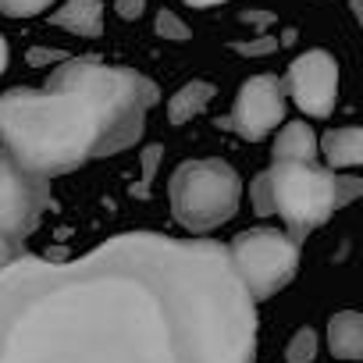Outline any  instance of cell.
<instances>
[{
    "instance_id": "1",
    "label": "cell",
    "mask_w": 363,
    "mask_h": 363,
    "mask_svg": "<svg viewBox=\"0 0 363 363\" xmlns=\"http://www.w3.org/2000/svg\"><path fill=\"white\" fill-rule=\"evenodd\" d=\"M257 303L228 246L118 235L0 271V363H253Z\"/></svg>"
},
{
    "instance_id": "2",
    "label": "cell",
    "mask_w": 363,
    "mask_h": 363,
    "mask_svg": "<svg viewBox=\"0 0 363 363\" xmlns=\"http://www.w3.org/2000/svg\"><path fill=\"white\" fill-rule=\"evenodd\" d=\"M157 100L160 89L132 68L68 57L43 89L0 96V139L26 171L50 182L135 146Z\"/></svg>"
},
{
    "instance_id": "3",
    "label": "cell",
    "mask_w": 363,
    "mask_h": 363,
    "mask_svg": "<svg viewBox=\"0 0 363 363\" xmlns=\"http://www.w3.org/2000/svg\"><path fill=\"white\" fill-rule=\"evenodd\" d=\"M338 171L320 164H274L250 182V203L260 218L281 214L289 235L303 242L338 207Z\"/></svg>"
},
{
    "instance_id": "4",
    "label": "cell",
    "mask_w": 363,
    "mask_h": 363,
    "mask_svg": "<svg viewBox=\"0 0 363 363\" xmlns=\"http://www.w3.org/2000/svg\"><path fill=\"white\" fill-rule=\"evenodd\" d=\"M167 196L178 225H186L189 232H211L235 218L242 200V178L228 160L218 157L186 160L174 167Z\"/></svg>"
},
{
    "instance_id": "5",
    "label": "cell",
    "mask_w": 363,
    "mask_h": 363,
    "mask_svg": "<svg viewBox=\"0 0 363 363\" xmlns=\"http://www.w3.org/2000/svg\"><path fill=\"white\" fill-rule=\"evenodd\" d=\"M228 253L253 303H264L274 292H281L296 278V267H299V242L274 228L242 232L228 246Z\"/></svg>"
},
{
    "instance_id": "6",
    "label": "cell",
    "mask_w": 363,
    "mask_h": 363,
    "mask_svg": "<svg viewBox=\"0 0 363 363\" xmlns=\"http://www.w3.org/2000/svg\"><path fill=\"white\" fill-rule=\"evenodd\" d=\"M50 200V182L26 171L8 150H0V232L11 239H26Z\"/></svg>"
},
{
    "instance_id": "7",
    "label": "cell",
    "mask_w": 363,
    "mask_h": 363,
    "mask_svg": "<svg viewBox=\"0 0 363 363\" xmlns=\"http://www.w3.org/2000/svg\"><path fill=\"white\" fill-rule=\"evenodd\" d=\"M285 96H289L285 79H278V75H253V79L242 82L232 114L225 121L218 118V125L239 132L250 143L253 139H264V135H271L281 125V118H285Z\"/></svg>"
},
{
    "instance_id": "8",
    "label": "cell",
    "mask_w": 363,
    "mask_h": 363,
    "mask_svg": "<svg viewBox=\"0 0 363 363\" xmlns=\"http://www.w3.org/2000/svg\"><path fill=\"white\" fill-rule=\"evenodd\" d=\"M285 89L292 104L310 118H328L338 100V65L328 50H306L289 65Z\"/></svg>"
},
{
    "instance_id": "9",
    "label": "cell",
    "mask_w": 363,
    "mask_h": 363,
    "mask_svg": "<svg viewBox=\"0 0 363 363\" xmlns=\"http://www.w3.org/2000/svg\"><path fill=\"white\" fill-rule=\"evenodd\" d=\"M317 153H320V139L313 135V128L306 121L281 125L271 143L274 164H317Z\"/></svg>"
},
{
    "instance_id": "10",
    "label": "cell",
    "mask_w": 363,
    "mask_h": 363,
    "mask_svg": "<svg viewBox=\"0 0 363 363\" xmlns=\"http://www.w3.org/2000/svg\"><path fill=\"white\" fill-rule=\"evenodd\" d=\"M50 22L72 36L96 40L104 33V4L100 0H65V4L50 15Z\"/></svg>"
},
{
    "instance_id": "11",
    "label": "cell",
    "mask_w": 363,
    "mask_h": 363,
    "mask_svg": "<svg viewBox=\"0 0 363 363\" xmlns=\"http://www.w3.org/2000/svg\"><path fill=\"white\" fill-rule=\"evenodd\" d=\"M328 349L335 359H363V313L342 310L328 320Z\"/></svg>"
},
{
    "instance_id": "12",
    "label": "cell",
    "mask_w": 363,
    "mask_h": 363,
    "mask_svg": "<svg viewBox=\"0 0 363 363\" xmlns=\"http://www.w3.org/2000/svg\"><path fill=\"white\" fill-rule=\"evenodd\" d=\"M320 157L335 167H363V128H331L320 135Z\"/></svg>"
},
{
    "instance_id": "13",
    "label": "cell",
    "mask_w": 363,
    "mask_h": 363,
    "mask_svg": "<svg viewBox=\"0 0 363 363\" xmlns=\"http://www.w3.org/2000/svg\"><path fill=\"white\" fill-rule=\"evenodd\" d=\"M214 86L211 82H203V79H193V82H186L171 100H167V121L171 125H186V121H193L196 114H203L207 107H211V100H214Z\"/></svg>"
},
{
    "instance_id": "14",
    "label": "cell",
    "mask_w": 363,
    "mask_h": 363,
    "mask_svg": "<svg viewBox=\"0 0 363 363\" xmlns=\"http://www.w3.org/2000/svg\"><path fill=\"white\" fill-rule=\"evenodd\" d=\"M317 356V335L310 328H299L292 338H289V349H285V363H313Z\"/></svg>"
},
{
    "instance_id": "15",
    "label": "cell",
    "mask_w": 363,
    "mask_h": 363,
    "mask_svg": "<svg viewBox=\"0 0 363 363\" xmlns=\"http://www.w3.org/2000/svg\"><path fill=\"white\" fill-rule=\"evenodd\" d=\"M153 29H157V36L160 40H171V43H186L189 36H193V29L186 26V22H182L174 11H157V22H153Z\"/></svg>"
},
{
    "instance_id": "16",
    "label": "cell",
    "mask_w": 363,
    "mask_h": 363,
    "mask_svg": "<svg viewBox=\"0 0 363 363\" xmlns=\"http://www.w3.org/2000/svg\"><path fill=\"white\" fill-rule=\"evenodd\" d=\"M278 47H281V40H278V36H271V33L253 36V40H235V43H232V50H235V54H242V57H267V54H274Z\"/></svg>"
},
{
    "instance_id": "17",
    "label": "cell",
    "mask_w": 363,
    "mask_h": 363,
    "mask_svg": "<svg viewBox=\"0 0 363 363\" xmlns=\"http://www.w3.org/2000/svg\"><path fill=\"white\" fill-rule=\"evenodd\" d=\"M57 4V0H0V11L8 18H33V15H43Z\"/></svg>"
},
{
    "instance_id": "18",
    "label": "cell",
    "mask_w": 363,
    "mask_h": 363,
    "mask_svg": "<svg viewBox=\"0 0 363 363\" xmlns=\"http://www.w3.org/2000/svg\"><path fill=\"white\" fill-rule=\"evenodd\" d=\"M160 160H164V146H160V143H153V146H146V150H143V182H139V189H135L139 196L150 189V182L157 178Z\"/></svg>"
},
{
    "instance_id": "19",
    "label": "cell",
    "mask_w": 363,
    "mask_h": 363,
    "mask_svg": "<svg viewBox=\"0 0 363 363\" xmlns=\"http://www.w3.org/2000/svg\"><path fill=\"white\" fill-rule=\"evenodd\" d=\"M359 196H363V178L342 174V178H338V207H349V203H356Z\"/></svg>"
},
{
    "instance_id": "20",
    "label": "cell",
    "mask_w": 363,
    "mask_h": 363,
    "mask_svg": "<svg viewBox=\"0 0 363 363\" xmlns=\"http://www.w3.org/2000/svg\"><path fill=\"white\" fill-rule=\"evenodd\" d=\"M18 260H22V239H11V235L0 232V271H8Z\"/></svg>"
},
{
    "instance_id": "21",
    "label": "cell",
    "mask_w": 363,
    "mask_h": 363,
    "mask_svg": "<svg viewBox=\"0 0 363 363\" xmlns=\"http://www.w3.org/2000/svg\"><path fill=\"white\" fill-rule=\"evenodd\" d=\"M68 54L65 50H54V47H33L29 50V65L33 68H43V65H65Z\"/></svg>"
},
{
    "instance_id": "22",
    "label": "cell",
    "mask_w": 363,
    "mask_h": 363,
    "mask_svg": "<svg viewBox=\"0 0 363 363\" xmlns=\"http://www.w3.org/2000/svg\"><path fill=\"white\" fill-rule=\"evenodd\" d=\"M242 22H246V26H253V29H260V36H264V29H267V26H274V22H278V15H274V11H264V8H250V11H242Z\"/></svg>"
},
{
    "instance_id": "23",
    "label": "cell",
    "mask_w": 363,
    "mask_h": 363,
    "mask_svg": "<svg viewBox=\"0 0 363 363\" xmlns=\"http://www.w3.org/2000/svg\"><path fill=\"white\" fill-rule=\"evenodd\" d=\"M114 11L121 22H135L146 11V0H114Z\"/></svg>"
},
{
    "instance_id": "24",
    "label": "cell",
    "mask_w": 363,
    "mask_h": 363,
    "mask_svg": "<svg viewBox=\"0 0 363 363\" xmlns=\"http://www.w3.org/2000/svg\"><path fill=\"white\" fill-rule=\"evenodd\" d=\"M349 11H352V18H356V26L363 29V0H349Z\"/></svg>"
},
{
    "instance_id": "25",
    "label": "cell",
    "mask_w": 363,
    "mask_h": 363,
    "mask_svg": "<svg viewBox=\"0 0 363 363\" xmlns=\"http://www.w3.org/2000/svg\"><path fill=\"white\" fill-rule=\"evenodd\" d=\"M4 68H8V43L0 36V75H4Z\"/></svg>"
},
{
    "instance_id": "26",
    "label": "cell",
    "mask_w": 363,
    "mask_h": 363,
    "mask_svg": "<svg viewBox=\"0 0 363 363\" xmlns=\"http://www.w3.org/2000/svg\"><path fill=\"white\" fill-rule=\"evenodd\" d=\"M189 8H214V4H225V0H186Z\"/></svg>"
}]
</instances>
